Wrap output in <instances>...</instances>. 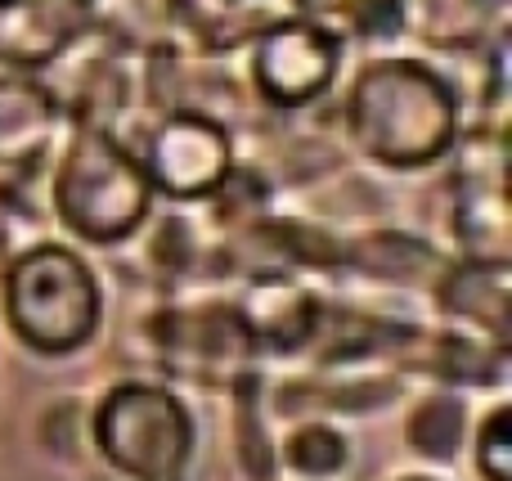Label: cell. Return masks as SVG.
I'll use <instances>...</instances> for the list:
<instances>
[{"label": "cell", "mask_w": 512, "mask_h": 481, "mask_svg": "<svg viewBox=\"0 0 512 481\" xmlns=\"http://www.w3.org/2000/svg\"><path fill=\"white\" fill-rule=\"evenodd\" d=\"M140 167L149 185L167 198H180V203L212 198L234 171V140L216 117L171 113L167 122L153 126Z\"/></svg>", "instance_id": "obj_5"}, {"label": "cell", "mask_w": 512, "mask_h": 481, "mask_svg": "<svg viewBox=\"0 0 512 481\" xmlns=\"http://www.w3.org/2000/svg\"><path fill=\"white\" fill-rule=\"evenodd\" d=\"M59 122V104L27 77H0V167H32Z\"/></svg>", "instance_id": "obj_8"}, {"label": "cell", "mask_w": 512, "mask_h": 481, "mask_svg": "<svg viewBox=\"0 0 512 481\" xmlns=\"http://www.w3.org/2000/svg\"><path fill=\"white\" fill-rule=\"evenodd\" d=\"M409 481H427V477H409Z\"/></svg>", "instance_id": "obj_12"}, {"label": "cell", "mask_w": 512, "mask_h": 481, "mask_svg": "<svg viewBox=\"0 0 512 481\" xmlns=\"http://www.w3.org/2000/svg\"><path fill=\"white\" fill-rule=\"evenodd\" d=\"M342 41L310 18H274L256 36L252 77L274 108H306L333 86Z\"/></svg>", "instance_id": "obj_6"}, {"label": "cell", "mask_w": 512, "mask_h": 481, "mask_svg": "<svg viewBox=\"0 0 512 481\" xmlns=\"http://www.w3.org/2000/svg\"><path fill=\"white\" fill-rule=\"evenodd\" d=\"M342 459H346L342 437L328 432V428H306V432H297V437L288 441V464L297 468V473H306V477L333 473V468H342Z\"/></svg>", "instance_id": "obj_9"}, {"label": "cell", "mask_w": 512, "mask_h": 481, "mask_svg": "<svg viewBox=\"0 0 512 481\" xmlns=\"http://www.w3.org/2000/svg\"><path fill=\"white\" fill-rule=\"evenodd\" d=\"M0 5H5V0H0Z\"/></svg>", "instance_id": "obj_13"}, {"label": "cell", "mask_w": 512, "mask_h": 481, "mask_svg": "<svg viewBox=\"0 0 512 481\" xmlns=\"http://www.w3.org/2000/svg\"><path fill=\"white\" fill-rule=\"evenodd\" d=\"M5 320L27 347L72 351L99 324V288L86 261L68 248H32L5 275Z\"/></svg>", "instance_id": "obj_3"}, {"label": "cell", "mask_w": 512, "mask_h": 481, "mask_svg": "<svg viewBox=\"0 0 512 481\" xmlns=\"http://www.w3.org/2000/svg\"><path fill=\"white\" fill-rule=\"evenodd\" d=\"M0 270H5V234H0Z\"/></svg>", "instance_id": "obj_11"}, {"label": "cell", "mask_w": 512, "mask_h": 481, "mask_svg": "<svg viewBox=\"0 0 512 481\" xmlns=\"http://www.w3.org/2000/svg\"><path fill=\"white\" fill-rule=\"evenodd\" d=\"M95 437L104 455L122 473L158 481L176 473L189 450V419L167 392L153 387H122L104 401L95 419Z\"/></svg>", "instance_id": "obj_4"}, {"label": "cell", "mask_w": 512, "mask_h": 481, "mask_svg": "<svg viewBox=\"0 0 512 481\" xmlns=\"http://www.w3.org/2000/svg\"><path fill=\"white\" fill-rule=\"evenodd\" d=\"M346 126L378 167L418 171L459 140V95L418 59H373L346 95Z\"/></svg>", "instance_id": "obj_1"}, {"label": "cell", "mask_w": 512, "mask_h": 481, "mask_svg": "<svg viewBox=\"0 0 512 481\" xmlns=\"http://www.w3.org/2000/svg\"><path fill=\"white\" fill-rule=\"evenodd\" d=\"M459 234L477 261H508V198L499 144L472 149V162L459 180Z\"/></svg>", "instance_id": "obj_7"}, {"label": "cell", "mask_w": 512, "mask_h": 481, "mask_svg": "<svg viewBox=\"0 0 512 481\" xmlns=\"http://www.w3.org/2000/svg\"><path fill=\"white\" fill-rule=\"evenodd\" d=\"M512 423H508V410H495L481 428V446H477V464L490 481H508L512 477Z\"/></svg>", "instance_id": "obj_10"}, {"label": "cell", "mask_w": 512, "mask_h": 481, "mask_svg": "<svg viewBox=\"0 0 512 481\" xmlns=\"http://www.w3.org/2000/svg\"><path fill=\"white\" fill-rule=\"evenodd\" d=\"M153 203V185L140 158L126 153L104 126H81L54 176V207L63 225L90 243H117L140 230Z\"/></svg>", "instance_id": "obj_2"}]
</instances>
